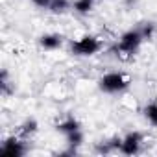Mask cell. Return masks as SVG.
I'll list each match as a JSON object with an SVG mask.
<instances>
[{"label":"cell","mask_w":157,"mask_h":157,"mask_svg":"<svg viewBox=\"0 0 157 157\" xmlns=\"http://www.w3.org/2000/svg\"><path fill=\"white\" fill-rule=\"evenodd\" d=\"M102 48V43L98 37L94 35H83L78 41H72L70 43V52L74 56H80V57H89V56H94L98 54Z\"/></svg>","instance_id":"cell-2"},{"label":"cell","mask_w":157,"mask_h":157,"mask_svg":"<svg viewBox=\"0 0 157 157\" xmlns=\"http://www.w3.org/2000/svg\"><path fill=\"white\" fill-rule=\"evenodd\" d=\"M68 8H70V2H68V0H52L48 10H50L52 13H65Z\"/></svg>","instance_id":"cell-11"},{"label":"cell","mask_w":157,"mask_h":157,"mask_svg":"<svg viewBox=\"0 0 157 157\" xmlns=\"http://www.w3.org/2000/svg\"><path fill=\"white\" fill-rule=\"evenodd\" d=\"M142 41H144V37H142V33H140L139 28L128 30V32H124L120 35L118 44H117V50L122 52V54H135L139 50V46L142 44Z\"/></svg>","instance_id":"cell-3"},{"label":"cell","mask_w":157,"mask_h":157,"mask_svg":"<svg viewBox=\"0 0 157 157\" xmlns=\"http://www.w3.org/2000/svg\"><path fill=\"white\" fill-rule=\"evenodd\" d=\"M144 117L146 120L157 128V102H150L146 107H144Z\"/></svg>","instance_id":"cell-9"},{"label":"cell","mask_w":157,"mask_h":157,"mask_svg":"<svg viewBox=\"0 0 157 157\" xmlns=\"http://www.w3.org/2000/svg\"><path fill=\"white\" fill-rule=\"evenodd\" d=\"M37 131V122L35 120H26L22 126H21V135L22 137H28V135H32V133H35Z\"/></svg>","instance_id":"cell-12"},{"label":"cell","mask_w":157,"mask_h":157,"mask_svg":"<svg viewBox=\"0 0 157 157\" xmlns=\"http://www.w3.org/2000/svg\"><path fill=\"white\" fill-rule=\"evenodd\" d=\"M0 151H2L4 155H8V157H22L26 153V144H24V140H21L19 137L13 135V137H8L2 142Z\"/></svg>","instance_id":"cell-5"},{"label":"cell","mask_w":157,"mask_h":157,"mask_svg":"<svg viewBox=\"0 0 157 157\" xmlns=\"http://www.w3.org/2000/svg\"><path fill=\"white\" fill-rule=\"evenodd\" d=\"M142 140H144V137H142L140 131H129V133H126V135L122 137V140H120V150H118V151L124 153V155H135V153L140 151Z\"/></svg>","instance_id":"cell-4"},{"label":"cell","mask_w":157,"mask_h":157,"mask_svg":"<svg viewBox=\"0 0 157 157\" xmlns=\"http://www.w3.org/2000/svg\"><path fill=\"white\" fill-rule=\"evenodd\" d=\"M63 44V37L59 33H44L39 37V46L44 50H57Z\"/></svg>","instance_id":"cell-6"},{"label":"cell","mask_w":157,"mask_h":157,"mask_svg":"<svg viewBox=\"0 0 157 157\" xmlns=\"http://www.w3.org/2000/svg\"><path fill=\"white\" fill-rule=\"evenodd\" d=\"M32 2H33L37 8H44V10H48V8H50V2H52V0H32Z\"/></svg>","instance_id":"cell-14"},{"label":"cell","mask_w":157,"mask_h":157,"mask_svg":"<svg viewBox=\"0 0 157 157\" xmlns=\"http://www.w3.org/2000/svg\"><path fill=\"white\" fill-rule=\"evenodd\" d=\"M65 137H67V142H68L70 148H78V146L83 142V133H82V129H76V131H72V133H67Z\"/></svg>","instance_id":"cell-10"},{"label":"cell","mask_w":157,"mask_h":157,"mask_svg":"<svg viewBox=\"0 0 157 157\" xmlns=\"http://www.w3.org/2000/svg\"><path fill=\"white\" fill-rule=\"evenodd\" d=\"M56 129L67 135V133H72V131H76V129H82V124L78 122L74 117H68V118H65L63 122H59V124L56 126Z\"/></svg>","instance_id":"cell-7"},{"label":"cell","mask_w":157,"mask_h":157,"mask_svg":"<svg viewBox=\"0 0 157 157\" xmlns=\"http://www.w3.org/2000/svg\"><path fill=\"white\" fill-rule=\"evenodd\" d=\"M72 8H74V11H76V13H80V15H87V13H91V10L94 8V0H74Z\"/></svg>","instance_id":"cell-8"},{"label":"cell","mask_w":157,"mask_h":157,"mask_svg":"<svg viewBox=\"0 0 157 157\" xmlns=\"http://www.w3.org/2000/svg\"><path fill=\"white\" fill-rule=\"evenodd\" d=\"M98 87L102 93H107V94L122 93L129 87V78L124 72H107L98 80Z\"/></svg>","instance_id":"cell-1"},{"label":"cell","mask_w":157,"mask_h":157,"mask_svg":"<svg viewBox=\"0 0 157 157\" xmlns=\"http://www.w3.org/2000/svg\"><path fill=\"white\" fill-rule=\"evenodd\" d=\"M139 30H140V33H142L144 39H151V35H153V32H155V24H153V22H144Z\"/></svg>","instance_id":"cell-13"}]
</instances>
